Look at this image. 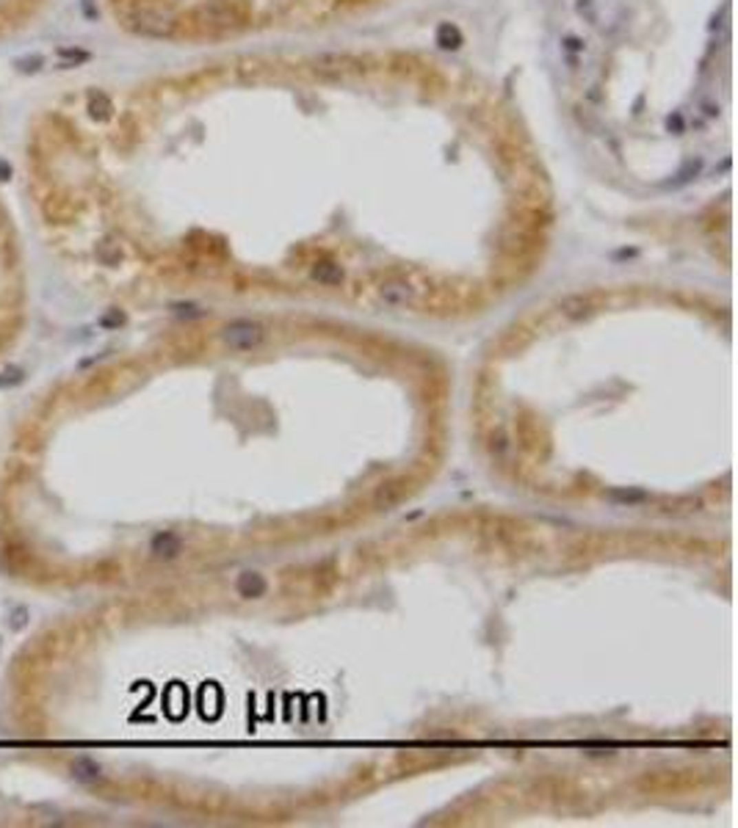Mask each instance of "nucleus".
<instances>
[{"label":"nucleus","mask_w":738,"mask_h":828,"mask_svg":"<svg viewBox=\"0 0 738 828\" xmlns=\"http://www.w3.org/2000/svg\"><path fill=\"white\" fill-rule=\"evenodd\" d=\"M222 340L233 351H255L266 340V326L252 318H238L222 329Z\"/></svg>","instance_id":"obj_1"},{"label":"nucleus","mask_w":738,"mask_h":828,"mask_svg":"<svg viewBox=\"0 0 738 828\" xmlns=\"http://www.w3.org/2000/svg\"><path fill=\"white\" fill-rule=\"evenodd\" d=\"M127 28L130 31H136V34H141V36H155V39H163V36H171V31H174V20L166 14V12H160V9H136V12H130V17H127Z\"/></svg>","instance_id":"obj_2"},{"label":"nucleus","mask_w":738,"mask_h":828,"mask_svg":"<svg viewBox=\"0 0 738 828\" xmlns=\"http://www.w3.org/2000/svg\"><path fill=\"white\" fill-rule=\"evenodd\" d=\"M180 547L182 544L174 533H158L152 538V555L155 558H174V555H180Z\"/></svg>","instance_id":"obj_3"},{"label":"nucleus","mask_w":738,"mask_h":828,"mask_svg":"<svg viewBox=\"0 0 738 828\" xmlns=\"http://www.w3.org/2000/svg\"><path fill=\"white\" fill-rule=\"evenodd\" d=\"M382 298L390 301V304H407L412 298V287L404 285V282H388L382 287Z\"/></svg>","instance_id":"obj_4"},{"label":"nucleus","mask_w":738,"mask_h":828,"mask_svg":"<svg viewBox=\"0 0 738 828\" xmlns=\"http://www.w3.org/2000/svg\"><path fill=\"white\" fill-rule=\"evenodd\" d=\"M72 776H75L78 781H86V784H89V781H100V767H97V762L81 756V759L72 762Z\"/></svg>","instance_id":"obj_5"},{"label":"nucleus","mask_w":738,"mask_h":828,"mask_svg":"<svg viewBox=\"0 0 738 828\" xmlns=\"http://www.w3.org/2000/svg\"><path fill=\"white\" fill-rule=\"evenodd\" d=\"M589 309H592V301L587 296H570L562 301V312L567 318H584V315H589Z\"/></svg>","instance_id":"obj_6"},{"label":"nucleus","mask_w":738,"mask_h":828,"mask_svg":"<svg viewBox=\"0 0 738 828\" xmlns=\"http://www.w3.org/2000/svg\"><path fill=\"white\" fill-rule=\"evenodd\" d=\"M313 276H315L318 282H324V285H337V282L343 279L340 268H337V265H332V263H321V265H315Z\"/></svg>","instance_id":"obj_7"},{"label":"nucleus","mask_w":738,"mask_h":828,"mask_svg":"<svg viewBox=\"0 0 738 828\" xmlns=\"http://www.w3.org/2000/svg\"><path fill=\"white\" fill-rule=\"evenodd\" d=\"M244 585H249V591H244L246 596H257V593H263V591H266V582H263V577H260V574H255V571H246V574L238 580V588H244Z\"/></svg>","instance_id":"obj_8"},{"label":"nucleus","mask_w":738,"mask_h":828,"mask_svg":"<svg viewBox=\"0 0 738 828\" xmlns=\"http://www.w3.org/2000/svg\"><path fill=\"white\" fill-rule=\"evenodd\" d=\"M23 378H25V373H23L20 367H14V364H9V367L0 370V386H17Z\"/></svg>","instance_id":"obj_9"},{"label":"nucleus","mask_w":738,"mask_h":828,"mask_svg":"<svg viewBox=\"0 0 738 828\" xmlns=\"http://www.w3.org/2000/svg\"><path fill=\"white\" fill-rule=\"evenodd\" d=\"M440 45L443 47H456L459 45V31L451 28V25H443L440 28Z\"/></svg>","instance_id":"obj_10"},{"label":"nucleus","mask_w":738,"mask_h":828,"mask_svg":"<svg viewBox=\"0 0 738 828\" xmlns=\"http://www.w3.org/2000/svg\"><path fill=\"white\" fill-rule=\"evenodd\" d=\"M108 111H111V105H108V100H105L103 94L92 97V113H94V116H108Z\"/></svg>","instance_id":"obj_11"}]
</instances>
